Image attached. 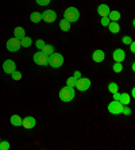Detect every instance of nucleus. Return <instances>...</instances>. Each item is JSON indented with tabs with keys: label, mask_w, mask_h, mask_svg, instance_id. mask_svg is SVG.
<instances>
[{
	"label": "nucleus",
	"mask_w": 135,
	"mask_h": 150,
	"mask_svg": "<svg viewBox=\"0 0 135 150\" xmlns=\"http://www.w3.org/2000/svg\"><path fill=\"white\" fill-rule=\"evenodd\" d=\"M122 114H124V115H131V108H128V105H123Z\"/></svg>",
	"instance_id": "31"
},
{
	"label": "nucleus",
	"mask_w": 135,
	"mask_h": 150,
	"mask_svg": "<svg viewBox=\"0 0 135 150\" xmlns=\"http://www.w3.org/2000/svg\"><path fill=\"white\" fill-rule=\"evenodd\" d=\"M14 70H16V64L12 59H6L3 62V72L7 74H11Z\"/></svg>",
	"instance_id": "9"
},
{
	"label": "nucleus",
	"mask_w": 135,
	"mask_h": 150,
	"mask_svg": "<svg viewBox=\"0 0 135 150\" xmlns=\"http://www.w3.org/2000/svg\"><path fill=\"white\" fill-rule=\"evenodd\" d=\"M108 28H110V33H112V34H118L120 31V26H119L118 22H110Z\"/></svg>",
	"instance_id": "15"
},
{
	"label": "nucleus",
	"mask_w": 135,
	"mask_h": 150,
	"mask_svg": "<svg viewBox=\"0 0 135 150\" xmlns=\"http://www.w3.org/2000/svg\"><path fill=\"white\" fill-rule=\"evenodd\" d=\"M112 70H114L115 73H120L122 70H123V65H122V62H115L114 65H112Z\"/></svg>",
	"instance_id": "23"
},
{
	"label": "nucleus",
	"mask_w": 135,
	"mask_h": 150,
	"mask_svg": "<svg viewBox=\"0 0 135 150\" xmlns=\"http://www.w3.org/2000/svg\"><path fill=\"white\" fill-rule=\"evenodd\" d=\"M10 122L12 126H15V127H19V126H22V118L19 115H12L10 119Z\"/></svg>",
	"instance_id": "18"
},
{
	"label": "nucleus",
	"mask_w": 135,
	"mask_h": 150,
	"mask_svg": "<svg viewBox=\"0 0 135 150\" xmlns=\"http://www.w3.org/2000/svg\"><path fill=\"white\" fill-rule=\"evenodd\" d=\"M6 47H7L8 52H12V53H16L19 52V49H20V41L16 38H10L7 41V43H6Z\"/></svg>",
	"instance_id": "6"
},
{
	"label": "nucleus",
	"mask_w": 135,
	"mask_h": 150,
	"mask_svg": "<svg viewBox=\"0 0 135 150\" xmlns=\"http://www.w3.org/2000/svg\"><path fill=\"white\" fill-rule=\"evenodd\" d=\"M76 81H77V79H74V77H69L68 80H66V85L68 87H72V88H74V85H76Z\"/></svg>",
	"instance_id": "26"
},
{
	"label": "nucleus",
	"mask_w": 135,
	"mask_h": 150,
	"mask_svg": "<svg viewBox=\"0 0 135 150\" xmlns=\"http://www.w3.org/2000/svg\"><path fill=\"white\" fill-rule=\"evenodd\" d=\"M37 122H35V118L33 116H26V118H22V126H23L26 130H31L35 127Z\"/></svg>",
	"instance_id": "10"
},
{
	"label": "nucleus",
	"mask_w": 135,
	"mask_h": 150,
	"mask_svg": "<svg viewBox=\"0 0 135 150\" xmlns=\"http://www.w3.org/2000/svg\"><path fill=\"white\" fill-rule=\"evenodd\" d=\"M130 50H131V53H135V42L134 41L130 43Z\"/></svg>",
	"instance_id": "34"
},
{
	"label": "nucleus",
	"mask_w": 135,
	"mask_h": 150,
	"mask_svg": "<svg viewBox=\"0 0 135 150\" xmlns=\"http://www.w3.org/2000/svg\"><path fill=\"white\" fill-rule=\"evenodd\" d=\"M47 57L45 53L42 52H38V53H35L34 54V62L37 64V65H41V67H46L47 65Z\"/></svg>",
	"instance_id": "7"
},
{
	"label": "nucleus",
	"mask_w": 135,
	"mask_h": 150,
	"mask_svg": "<svg viewBox=\"0 0 135 150\" xmlns=\"http://www.w3.org/2000/svg\"><path fill=\"white\" fill-rule=\"evenodd\" d=\"M110 19H108V16H101V26H108V23H110Z\"/></svg>",
	"instance_id": "32"
},
{
	"label": "nucleus",
	"mask_w": 135,
	"mask_h": 150,
	"mask_svg": "<svg viewBox=\"0 0 135 150\" xmlns=\"http://www.w3.org/2000/svg\"><path fill=\"white\" fill-rule=\"evenodd\" d=\"M74 87H76L80 92L88 91L89 87H90V80L89 79H85V77H80V79H77L76 85H74Z\"/></svg>",
	"instance_id": "5"
},
{
	"label": "nucleus",
	"mask_w": 135,
	"mask_h": 150,
	"mask_svg": "<svg viewBox=\"0 0 135 150\" xmlns=\"http://www.w3.org/2000/svg\"><path fill=\"white\" fill-rule=\"evenodd\" d=\"M31 43H33V41H31L30 37H23V38L20 39V46L22 47H30Z\"/></svg>",
	"instance_id": "21"
},
{
	"label": "nucleus",
	"mask_w": 135,
	"mask_h": 150,
	"mask_svg": "<svg viewBox=\"0 0 135 150\" xmlns=\"http://www.w3.org/2000/svg\"><path fill=\"white\" fill-rule=\"evenodd\" d=\"M73 77H74V79H80V77H81V72H80V70H76L74 74H73Z\"/></svg>",
	"instance_id": "35"
},
{
	"label": "nucleus",
	"mask_w": 135,
	"mask_h": 150,
	"mask_svg": "<svg viewBox=\"0 0 135 150\" xmlns=\"http://www.w3.org/2000/svg\"><path fill=\"white\" fill-rule=\"evenodd\" d=\"M64 57L62 54H59V53H52L50 56L47 57V65H50L52 68H54V69H58V68H61L64 65Z\"/></svg>",
	"instance_id": "1"
},
{
	"label": "nucleus",
	"mask_w": 135,
	"mask_h": 150,
	"mask_svg": "<svg viewBox=\"0 0 135 150\" xmlns=\"http://www.w3.org/2000/svg\"><path fill=\"white\" fill-rule=\"evenodd\" d=\"M112 98H114V100H119V99H120V93H119V91L115 92V93H112Z\"/></svg>",
	"instance_id": "33"
},
{
	"label": "nucleus",
	"mask_w": 135,
	"mask_h": 150,
	"mask_svg": "<svg viewBox=\"0 0 135 150\" xmlns=\"http://www.w3.org/2000/svg\"><path fill=\"white\" fill-rule=\"evenodd\" d=\"M131 96H132V98L135 96V89H132V91H131Z\"/></svg>",
	"instance_id": "36"
},
{
	"label": "nucleus",
	"mask_w": 135,
	"mask_h": 150,
	"mask_svg": "<svg viewBox=\"0 0 135 150\" xmlns=\"http://www.w3.org/2000/svg\"><path fill=\"white\" fill-rule=\"evenodd\" d=\"M112 58H114L115 62H123L126 58V53L123 49H116L112 53Z\"/></svg>",
	"instance_id": "11"
},
{
	"label": "nucleus",
	"mask_w": 135,
	"mask_h": 150,
	"mask_svg": "<svg viewBox=\"0 0 135 150\" xmlns=\"http://www.w3.org/2000/svg\"><path fill=\"white\" fill-rule=\"evenodd\" d=\"M130 100H131V98H130V95L128 93H120V99H119V101H120L123 105H128L130 104Z\"/></svg>",
	"instance_id": "20"
},
{
	"label": "nucleus",
	"mask_w": 135,
	"mask_h": 150,
	"mask_svg": "<svg viewBox=\"0 0 135 150\" xmlns=\"http://www.w3.org/2000/svg\"><path fill=\"white\" fill-rule=\"evenodd\" d=\"M11 77H12L15 81H19L22 79V73L19 72V70H14V72L11 73Z\"/></svg>",
	"instance_id": "25"
},
{
	"label": "nucleus",
	"mask_w": 135,
	"mask_h": 150,
	"mask_svg": "<svg viewBox=\"0 0 135 150\" xmlns=\"http://www.w3.org/2000/svg\"><path fill=\"white\" fill-rule=\"evenodd\" d=\"M70 25H72L70 22H68L66 19H62V21L59 22V28H61L62 31H69V30H70Z\"/></svg>",
	"instance_id": "19"
},
{
	"label": "nucleus",
	"mask_w": 135,
	"mask_h": 150,
	"mask_svg": "<svg viewBox=\"0 0 135 150\" xmlns=\"http://www.w3.org/2000/svg\"><path fill=\"white\" fill-rule=\"evenodd\" d=\"M64 19H66L68 22H77L80 19V12L76 7H68L64 11Z\"/></svg>",
	"instance_id": "3"
},
{
	"label": "nucleus",
	"mask_w": 135,
	"mask_h": 150,
	"mask_svg": "<svg viewBox=\"0 0 135 150\" xmlns=\"http://www.w3.org/2000/svg\"><path fill=\"white\" fill-rule=\"evenodd\" d=\"M35 45H37V47H38L39 50H42V49H43V46H45L46 43H45V41H43V39H38V41L35 42Z\"/></svg>",
	"instance_id": "29"
},
{
	"label": "nucleus",
	"mask_w": 135,
	"mask_h": 150,
	"mask_svg": "<svg viewBox=\"0 0 135 150\" xmlns=\"http://www.w3.org/2000/svg\"><path fill=\"white\" fill-rule=\"evenodd\" d=\"M50 1H52V0H35V3L38 4V6H43V7H45V6H49Z\"/></svg>",
	"instance_id": "28"
},
{
	"label": "nucleus",
	"mask_w": 135,
	"mask_h": 150,
	"mask_svg": "<svg viewBox=\"0 0 135 150\" xmlns=\"http://www.w3.org/2000/svg\"><path fill=\"white\" fill-rule=\"evenodd\" d=\"M108 91L111 92V93H115V92L119 91V87L116 83H110L108 84Z\"/></svg>",
	"instance_id": "24"
},
{
	"label": "nucleus",
	"mask_w": 135,
	"mask_h": 150,
	"mask_svg": "<svg viewBox=\"0 0 135 150\" xmlns=\"http://www.w3.org/2000/svg\"><path fill=\"white\" fill-rule=\"evenodd\" d=\"M120 12L119 11H110V14H108V19L111 22H119L120 19Z\"/></svg>",
	"instance_id": "17"
},
{
	"label": "nucleus",
	"mask_w": 135,
	"mask_h": 150,
	"mask_svg": "<svg viewBox=\"0 0 135 150\" xmlns=\"http://www.w3.org/2000/svg\"><path fill=\"white\" fill-rule=\"evenodd\" d=\"M122 42H123L124 45H130V43H131V42H132V39L130 38L128 35H126V37H123V38H122Z\"/></svg>",
	"instance_id": "30"
},
{
	"label": "nucleus",
	"mask_w": 135,
	"mask_h": 150,
	"mask_svg": "<svg viewBox=\"0 0 135 150\" xmlns=\"http://www.w3.org/2000/svg\"><path fill=\"white\" fill-rule=\"evenodd\" d=\"M74 96H76V92H74V88L72 87H64L61 88V91H59V99L64 101V103H69V101H72L73 99H74Z\"/></svg>",
	"instance_id": "2"
},
{
	"label": "nucleus",
	"mask_w": 135,
	"mask_h": 150,
	"mask_svg": "<svg viewBox=\"0 0 135 150\" xmlns=\"http://www.w3.org/2000/svg\"><path fill=\"white\" fill-rule=\"evenodd\" d=\"M8 149H10L8 141H0V150H8Z\"/></svg>",
	"instance_id": "27"
},
{
	"label": "nucleus",
	"mask_w": 135,
	"mask_h": 150,
	"mask_svg": "<svg viewBox=\"0 0 135 150\" xmlns=\"http://www.w3.org/2000/svg\"><path fill=\"white\" fill-rule=\"evenodd\" d=\"M23 37H26V31H24L23 27H15L14 28V38L19 39L20 41Z\"/></svg>",
	"instance_id": "14"
},
{
	"label": "nucleus",
	"mask_w": 135,
	"mask_h": 150,
	"mask_svg": "<svg viewBox=\"0 0 135 150\" xmlns=\"http://www.w3.org/2000/svg\"><path fill=\"white\" fill-rule=\"evenodd\" d=\"M104 58H105V53H104L103 50L97 49V50H95V52L92 53V59H93L95 62L100 64V62H103L104 61Z\"/></svg>",
	"instance_id": "12"
},
{
	"label": "nucleus",
	"mask_w": 135,
	"mask_h": 150,
	"mask_svg": "<svg viewBox=\"0 0 135 150\" xmlns=\"http://www.w3.org/2000/svg\"><path fill=\"white\" fill-rule=\"evenodd\" d=\"M30 21H31L33 23H39V22L42 21V14L41 12H37V11L31 12V14H30Z\"/></svg>",
	"instance_id": "16"
},
{
	"label": "nucleus",
	"mask_w": 135,
	"mask_h": 150,
	"mask_svg": "<svg viewBox=\"0 0 135 150\" xmlns=\"http://www.w3.org/2000/svg\"><path fill=\"white\" fill-rule=\"evenodd\" d=\"M110 7H108L107 4H100L99 7H97V14L100 15V16H108L110 14Z\"/></svg>",
	"instance_id": "13"
},
{
	"label": "nucleus",
	"mask_w": 135,
	"mask_h": 150,
	"mask_svg": "<svg viewBox=\"0 0 135 150\" xmlns=\"http://www.w3.org/2000/svg\"><path fill=\"white\" fill-rule=\"evenodd\" d=\"M0 141H1V139H0Z\"/></svg>",
	"instance_id": "37"
},
{
	"label": "nucleus",
	"mask_w": 135,
	"mask_h": 150,
	"mask_svg": "<svg viewBox=\"0 0 135 150\" xmlns=\"http://www.w3.org/2000/svg\"><path fill=\"white\" fill-rule=\"evenodd\" d=\"M56 19H57L56 11L46 10L45 12H42V21L46 22V23H53V22H56Z\"/></svg>",
	"instance_id": "8"
},
{
	"label": "nucleus",
	"mask_w": 135,
	"mask_h": 150,
	"mask_svg": "<svg viewBox=\"0 0 135 150\" xmlns=\"http://www.w3.org/2000/svg\"><path fill=\"white\" fill-rule=\"evenodd\" d=\"M42 52L45 53L46 56H50L52 53H54V46L53 45H45L43 46V49H42Z\"/></svg>",
	"instance_id": "22"
},
{
	"label": "nucleus",
	"mask_w": 135,
	"mask_h": 150,
	"mask_svg": "<svg viewBox=\"0 0 135 150\" xmlns=\"http://www.w3.org/2000/svg\"><path fill=\"white\" fill-rule=\"evenodd\" d=\"M108 111L112 115H120L122 111H123V104H122L119 100H114L108 104Z\"/></svg>",
	"instance_id": "4"
}]
</instances>
